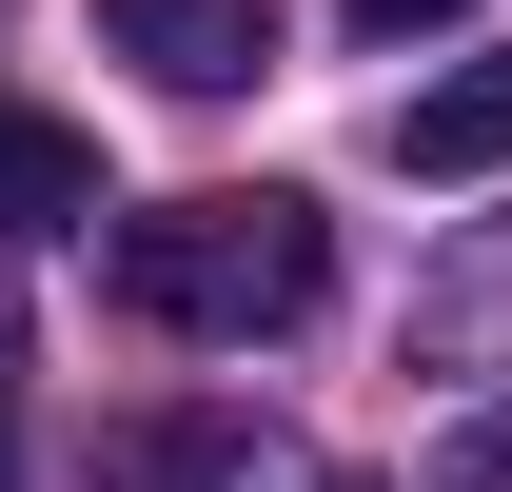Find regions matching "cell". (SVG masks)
Masks as SVG:
<instances>
[{
  "instance_id": "cell-1",
  "label": "cell",
  "mask_w": 512,
  "mask_h": 492,
  "mask_svg": "<svg viewBox=\"0 0 512 492\" xmlns=\"http://www.w3.org/2000/svg\"><path fill=\"white\" fill-rule=\"evenodd\" d=\"M99 296L138 335H197V355H256V335H296L335 296V217L296 178H217V197H138L119 237H99Z\"/></svg>"
},
{
  "instance_id": "cell-2",
  "label": "cell",
  "mask_w": 512,
  "mask_h": 492,
  "mask_svg": "<svg viewBox=\"0 0 512 492\" xmlns=\"http://www.w3.org/2000/svg\"><path fill=\"white\" fill-rule=\"evenodd\" d=\"M99 40H119L158 99H237L276 60V0H99Z\"/></svg>"
},
{
  "instance_id": "cell-3",
  "label": "cell",
  "mask_w": 512,
  "mask_h": 492,
  "mask_svg": "<svg viewBox=\"0 0 512 492\" xmlns=\"http://www.w3.org/2000/svg\"><path fill=\"white\" fill-rule=\"evenodd\" d=\"M394 178H512V40L394 99Z\"/></svg>"
},
{
  "instance_id": "cell-4",
  "label": "cell",
  "mask_w": 512,
  "mask_h": 492,
  "mask_svg": "<svg viewBox=\"0 0 512 492\" xmlns=\"http://www.w3.org/2000/svg\"><path fill=\"white\" fill-rule=\"evenodd\" d=\"M79 217H99V138L0 79V237H79Z\"/></svg>"
},
{
  "instance_id": "cell-5",
  "label": "cell",
  "mask_w": 512,
  "mask_h": 492,
  "mask_svg": "<svg viewBox=\"0 0 512 492\" xmlns=\"http://www.w3.org/2000/svg\"><path fill=\"white\" fill-rule=\"evenodd\" d=\"M99 492H256V433H217V414H119V433H99Z\"/></svg>"
},
{
  "instance_id": "cell-6",
  "label": "cell",
  "mask_w": 512,
  "mask_h": 492,
  "mask_svg": "<svg viewBox=\"0 0 512 492\" xmlns=\"http://www.w3.org/2000/svg\"><path fill=\"white\" fill-rule=\"evenodd\" d=\"M434 492H512V394H493V414H473V433L434 453Z\"/></svg>"
},
{
  "instance_id": "cell-7",
  "label": "cell",
  "mask_w": 512,
  "mask_h": 492,
  "mask_svg": "<svg viewBox=\"0 0 512 492\" xmlns=\"http://www.w3.org/2000/svg\"><path fill=\"white\" fill-rule=\"evenodd\" d=\"M414 20H473V0H355V40H414Z\"/></svg>"
},
{
  "instance_id": "cell-8",
  "label": "cell",
  "mask_w": 512,
  "mask_h": 492,
  "mask_svg": "<svg viewBox=\"0 0 512 492\" xmlns=\"http://www.w3.org/2000/svg\"><path fill=\"white\" fill-rule=\"evenodd\" d=\"M0 414H20V296H0ZM0 492H20V453H0Z\"/></svg>"
}]
</instances>
